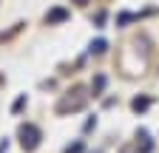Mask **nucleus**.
<instances>
[{
	"label": "nucleus",
	"instance_id": "obj_7",
	"mask_svg": "<svg viewBox=\"0 0 159 153\" xmlns=\"http://www.w3.org/2000/svg\"><path fill=\"white\" fill-rule=\"evenodd\" d=\"M102 85H105V76H97L94 80V91H102Z\"/></svg>",
	"mask_w": 159,
	"mask_h": 153
},
{
	"label": "nucleus",
	"instance_id": "obj_5",
	"mask_svg": "<svg viewBox=\"0 0 159 153\" xmlns=\"http://www.w3.org/2000/svg\"><path fill=\"white\" fill-rule=\"evenodd\" d=\"M139 136H142V147H139V150H142V153H151V147H153V145H151V139H148V133L142 130Z\"/></svg>",
	"mask_w": 159,
	"mask_h": 153
},
{
	"label": "nucleus",
	"instance_id": "obj_3",
	"mask_svg": "<svg viewBox=\"0 0 159 153\" xmlns=\"http://www.w3.org/2000/svg\"><path fill=\"white\" fill-rule=\"evenodd\" d=\"M131 105H134V111H145V108L151 105V99H145V97H136V99H134Z\"/></svg>",
	"mask_w": 159,
	"mask_h": 153
},
{
	"label": "nucleus",
	"instance_id": "obj_1",
	"mask_svg": "<svg viewBox=\"0 0 159 153\" xmlns=\"http://www.w3.org/2000/svg\"><path fill=\"white\" fill-rule=\"evenodd\" d=\"M20 145H23L26 150H34L40 145V128L26 122V125H20Z\"/></svg>",
	"mask_w": 159,
	"mask_h": 153
},
{
	"label": "nucleus",
	"instance_id": "obj_2",
	"mask_svg": "<svg viewBox=\"0 0 159 153\" xmlns=\"http://www.w3.org/2000/svg\"><path fill=\"white\" fill-rule=\"evenodd\" d=\"M66 17H68L66 9H51V11L46 14V20H48V23H60V20H66Z\"/></svg>",
	"mask_w": 159,
	"mask_h": 153
},
{
	"label": "nucleus",
	"instance_id": "obj_8",
	"mask_svg": "<svg viewBox=\"0 0 159 153\" xmlns=\"http://www.w3.org/2000/svg\"><path fill=\"white\" fill-rule=\"evenodd\" d=\"M80 3H85V0H80Z\"/></svg>",
	"mask_w": 159,
	"mask_h": 153
},
{
	"label": "nucleus",
	"instance_id": "obj_4",
	"mask_svg": "<svg viewBox=\"0 0 159 153\" xmlns=\"http://www.w3.org/2000/svg\"><path fill=\"white\" fill-rule=\"evenodd\" d=\"M105 46H108L105 40H94V43H91V54H102V51H105Z\"/></svg>",
	"mask_w": 159,
	"mask_h": 153
},
{
	"label": "nucleus",
	"instance_id": "obj_6",
	"mask_svg": "<svg viewBox=\"0 0 159 153\" xmlns=\"http://www.w3.org/2000/svg\"><path fill=\"white\" fill-rule=\"evenodd\" d=\"M80 150H83V142H74V145L66 147V153H80Z\"/></svg>",
	"mask_w": 159,
	"mask_h": 153
}]
</instances>
